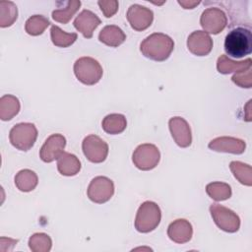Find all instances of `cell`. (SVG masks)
Instances as JSON below:
<instances>
[{
    "instance_id": "f546056e",
    "label": "cell",
    "mask_w": 252,
    "mask_h": 252,
    "mask_svg": "<svg viewBox=\"0 0 252 252\" xmlns=\"http://www.w3.org/2000/svg\"><path fill=\"white\" fill-rule=\"evenodd\" d=\"M29 246L33 252H48L51 249L52 241L49 235L42 232H37L30 237Z\"/></svg>"
},
{
    "instance_id": "44dd1931",
    "label": "cell",
    "mask_w": 252,
    "mask_h": 252,
    "mask_svg": "<svg viewBox=\"0 0 252 252\" xmlns=\"http://www.w3.org/2000/svg\"><path fill=\"white\" fill-rule=\"evenodd\" d=\"M101 127L103 131L110 135H116L122 133L127 127V120L123 114L111 113L106 115L102 122Z\"/></svg>"
},
{
    "instance_id": "52a82bcc",
    "label": "cell",
    "mask_w": 252,
    "mask_h": 252,
    "mask_svg": "<svg viewBox=\"0 0 252 252\" xmlns=\"http://www.w3.org/2000/svg\"><path fill=\"white\" fill-rule=\"evenodd\" d=\"M210 213L213 220L221 230L229 233L238 231L240 227V219L232 210L220 204H213L210 206Z\"/></svg>"
},
{
    "instance_id": "d6a6232c",
    "label": "cell",
    "mask_w": 252,
    "mask_h": 252,
    "mask_svg": "<svg viewBox=\"0 0 252 252\" xmlns=\"http://www.w3.org/2000/svg\"><path fill=\"white\" fill-rule=\"evenodd\" d=\"M178 4L181 5L184 9H193L200 4V1H178Z\"/></svg>"
},
{
    "instance_id": "7a4b0ae2",
    "label": "cell",
    "mask_w": 252,
    "mask_h": 252,
    "mask_svg": "<svg viewBox=\"0 0 252 252\" xmlns=\"http://www.w3.org/2000/svg\"><path fill=\"white\" fill-rule=\"evenodd\" d=\"M224 50L233 58H242L252 52L251 30L245 27L232 29L225 36Z\"/></svg>"
},
{
    "instance_id": "1f68e13d",
    "label": "cell",
    "mask_w": 252,
    "mask_h": 252,
    "mask_svg": "<svg viewBox=\"0 0 252 252\" xmlns=\"http://www.w3.org/2000/svg\"><path fill=\"white\" fill-rule=\"evenodd\" d=\"M97 5L99 6L102 14L106 18H111L113 15L116 14L118 11V1L116 0H109V1H97Z\"/></svg>"
},
{
    "instance_id": "277c9868",
    "label": "cell",
    "mask_w": 252,
    "mask_h": 252,
    "mask_svg": "<svg viewBox=\"0 0 252 252\" xmlns=\"http://www.w3.org/2000/svg\"><path fill=\"white\" fill-rule=\"evenodd\" d=\"M73 69L78 81L87 86L97 84L103 74L102 67L98 61L88 56L77 59L74 63Z\"/></svg>"
},
{
    "instance_id": "ba28073f",
    "label": "cell",
    "mask_w": 252,
    "mask_h": 252,
    "mask_svg": "<svg viewBox=\"0 0 252 252\" xmlns=\"http://www.w3.org/2000/svg\"><path fill=\"white\" fill-rule=\"evenodd\" d=\"M87 194L94 203H106L114 194V183L106 176H96L90 182Z\"/></svg>"
},
{
    "instance_id": "83f0119b",
    "label": "cell",
    "mask_w": 252,
    "mask_h": 252,
    "mask_svg": "<svg viewBox=\"0 0 252 252\" xmlns=\"http://www.w3.org/2000/svg\"><path fill=\"white\" fill-rule=\"evenodd\" d=\"M229 168L233 174V176L243 185L251 186L252 185V177H251V166L247 163H243L241 161H231L229 164Z\"/></svg>"
},
{
    "instance_id": "4316f807",
    "label": "cell",
    "mask_w": 252,
    "mask_h": 252,
    "mask_svg": "<svg viewBox=\"0 0 252 252\" xmlns=\"http://www.w3.org/2000/svg\"><path fill=\"white\" fill-rule=\"evenodd\" d=\"M207 194L215 201H224L230 198L231 188L224 182H211L206 186Z\"/></svg>"
},
{
    "instance_id": "9c48e42d",
    "label": "cell",
    "mask_w": 252,
    "mask_h": 252,
    "mask_svg": "<svg viewBox=\"0 0 252 252\" xmlns=\"http://www.w3.org/2000/svg\"><path fill=\"white\" fill-rule=\"evenodd\" d=\"M82 150L85 157L94 163H100L105 160L108 155V145L96 135H89L82 142Z\"/></svg>"
},
{
    "instance_id": "e0dca14e",
    "label": "cell",
    "mask_w": 252,
    "mask_h": 252,
    "mask_svg": "<svg viewBox=\"0 0 252 252\" xmlns=\"http://www.w3.org/2000/svg\"><path fill=\"white\" fill-rule=\"evenodd\" d=\"M167 235L175 243H186L191 240L193 235L192 224L185 219L175 220L168 225Z\"/></svg>"
},
{
    "instance_id": "5b68a950",
    "label": "cell",
    "mask_w": 252,
    "mask_h": 252,
    "mask_svg": "<svg viewBox=\"0 0 252 252\" xmlns=\"http://www.w3.org/2000/svg\"><path fill=\"white\" fill-rule=\"evenodd\" d=\"M37 138V129L32 123H18L12 127L9 140L13 147L20 151L31 150Z\"/></svg>"
},
{
    "instance_id": "d4e9b609",
    "label": "cell",
    "mask_w": 252,
    "mask_h": 252,
    "mask_svg": "<svg viewBox=\"0 0 252 252\" xmlns=\"http://www.w3.org/2000/svg\"><path fill=\"white\" fill-rule=\"evenodd\" d=\"M81 6V1L79 0H72L66 2V7L62 9H55L52 12V19L58 23L63 25L67 24L72 17L77 13Z\"/></svg>"
},
{
    "instance_id": "cb8c5ba5",
    "label": "cell",
    "mask_w": 252,
    "mask_h": 252,
    "mask_svg": "<svg viewBox=\"0 0 252 252\" xmlns=\"http://www.w3.org/2000/svg\"><path fill=\"white\" fill-rule=\"evenodd\" d=\"M50 37L55 46L65 48L69 47L76 41L78 34L76 32H66L59 27L53 25L50 29Z\"/></svg>"
},
{
    "instance_id": "9a60e30c",
    "label": "cell",
    "mask_w": 252,
    "mask_h": 252,
    "mask_svg": "<svg viewBox=\"0 0 252 252\" xmlns=\"http://www.w3.org/2000/svg\"><path fill=\"white\" fill-rule=\"evenodd\" d=\"M209 149L220 153H230L234 155L243 154L246 148V144L243 140L235 137H218L213 139L209 145Z\"/></svg>"
},
{
    "instance_id": "7c38bea8",
    "label": "cell",
    "mask_w": 252,
    "mask_h": 252,
    "mask_svg": "<svg viewBox=\"0 0 252 252\" xmlns=\"http://www.w3.org/2000/svg\"><path fill=\"white\" fill-rule=\"evenodd\" d=\"M66 139L62 134L50 135L39 151V158L44 162H52L64 153Z\"/></svg>"
},
{
    "instance_id": "4fadbf2b",
    "label": "cell",
    "mask_w": 252,
    "mask_h": 252,
    "mask_svg": "<svg viewBox=\"0 0 252 252\" xmlns=\"http://www.w3.org/2000/svg\"><path fill=\"white\" fill-rule=\"evenodd\" d=\"M168 127L170 134L174 142L180 148H187L192 143L191 128L188 122L179 116H175L169 119Z\"/></svg>"
},
{
    "instance_id": "2e32d148",
    "label": "cell",
    "mask_w": 252,
    "mask_h": 252,
    "mask_svg": "<svg viewBox=\"0 0 252 252\" xmlns=\"http://www.w3.org/2000/svg\"><path fill=\"white\" fill-rule=\"evenodd\" d=\"M100 19L90 10H83L74 20V28L80 32L84 37L92 38L94 30L100 25Z\"/></svg>"
},
{
    "instance_id": "f1b7e54d",
    "label": "cell",
    "mask_w": 252,
    "mask_h": 252,
    "mask_svg": "<svg viewBox=\"0 0 252 252\" xmlns=\"http://www.w3.org/2000/svg\"><path fill=\"white\" fill-rule=\"evenodd\" d=\"M49 25H50V22L44 16L33 15L27 20L25 25V31L30 35L36 36L41 34Z\"/></svg>"
},
{
    "instance_id": "7402d4cb",
    "label": "cell",
    "mask_w": 252,
    "mask_h": 252,
    "mask_svg": "<svg viewBox=\"0 0 252 252\" xmlns=\"http://www.w3.org/2000/svg\"><path fill=\"white\" fill-rule=\"evenodd\" d=\"M21 108L18 97L12 94H4L0 98V119L3 121L11 120L16 116Z\"/></svg>"
},
{
    "instance_id": "3957f363",
    "label": "cell",
    "mask_w": 252,
    "mask_h": 252,
    "mask_svg": "<svg viewBox=\"0 0 252 252\" xmlns=\"http://www.w3.org/2000/svg\"><path fill=\"white\" fill-rule=\"evenodd\" d=\"M161 220V211L158 205L152 201L144 202L138 209L135 218V228L141 233L155 230Z\"/></svg>"
},
{
    "instance_id": "ffe728a7",
    "label": "cell",
    "mask_w": 252,
    "mask_h": 252,
    "mask_svg": "<svg viewBox=\"0 0 252 252\" xmlns=\"http://www.w3.org/2000/svg\"><path fill=\"white\" fill-rule=\"evenodd\" d=\"M252 60L247 58L243 61H233L226 55H220L217 61V69L220 74H229L232 72H240L251 67Z\"/></svg>"
},
{
    "instance_id": "4dcf8cb0",
    "label": "cell",
    "mask_w": 252,
    "mask_h": 252,
    "mask_svg": "<svg viewBox=\"0 0 252 252\" xmlns=\"http://www.w3.org/2000/svg\"><path fill=\"white\" fill-rule=\"evenodd\" d=\"M232 82L239 86L240 88H246V89H250L252 87V71H251V67L245 70H242L240 72L235 73L232 78H231Z\"/></svg>"
},
{
    "instance_id": "484cf974",
    "label": "cell",
    "mask_w": 252,
    "mask_h": 252,
    "mask_svg": "<svg viewBox=\"0 0 252 252\" xmlns=\"http://www.w3.org/2000/svg\"><path fill=\"white\" fill-rule=\"evenodd\" d=\"M18 18L17 6L12 1L0 2V27L7 28L12 26Z\"/></svg>"
},
{
    "instance_id": "6da1fadb",
    "label": "cell",
    "mask_w": 252,
    "mask_h": 252,
    "mask_svg": "<svg viewBox=\"0 0 252 252\" xmlns=\"http://www.w3.org/2000/svg\"><path fill=\"white\" fill-rule=\"evenodd\" d=\"M174 49L173 39L165 33L154 32L140 44L142 54L154 61H165Z\"/></svg>"
},
{
    "instance_id": "603a6c76",
    "label": "cell",
    "mask_w": 252,
    "mask_h": 252,
    "mask_svg": "<svg viewBox=\"0 0 252 252\" xmlns=\"http://www.w3.org/2000/svg\"><path fill=\"white\" fill-rule=\"evenodd\" d=\"M38 183L37 175L31 169H22L15 176V185L22 192L32 191Z\"/></svg>"
},
{
    "instance_id": "ac0fdd59",
    "label": "cell",
    "mask_w": 252,
    "mask_h": 252,
    "mask_svg": "<svg viewBox=\"0 0 252 252\" xmlns=\"http://www.w3.org/2000/svg\"><path fill=\"white\" fill-rule=\"evenodd\" d=\"M98 39L107 46L118 47L125 41L126 34L118 26L108 25L99 32Z\"/></svg>"
},
{
    "instance_id": "8fae6325",
    "label": "cell",
    "mask_w": 252,
    "mask_h": 252,
    "mask_svg": "<svg viewBox=\"0 0 252 252\" xmlns=\"http://www.w3.org/2000/svg\"><path fill=\"white\" fill-rule=\"evenodd\" d=\"M126 18L133 30L142 32L152 25L154 21V12L147 7L134 4L128 8Z\"/></svg>"
},
{
    "instance_id": "8992f818",
    "label": "cell",
    "mask_w": 252,
    "mask_h": 252,
    "mask_svg": "<svg viewBox=\"0 0 252 252\" xmlns=\"http://www.w3.org/2000/svg\"><path fill=\"white\" fill-rule=\"evenodd\" d=\"M160 159V153L158 147L154 144L139 145L132 155V161L134 165L140 170L154 169Z\"/></svg>"
},
{
    "instance_id": "5bb4252c",
    "label": "cell",
    "mask_w": 252,
    "mask_h": 252,
    "mask_svg": "<svg viewBox=\"0 0 252 252\" xmlns=\"http://www.w3.org/2000/svg\"><path fill=\"white\" fill-rule=\"evenodd\" d=\"M188 50L197 56H206L213 49V39L204 31H195L187 38Z\"/></svg>"
},
{
    "instance_id": "30bf717a",
    "label": "cell",
    "mask_w": 252,
    "mask_h": 252,
    "mask_svg": "<svg viewBox=\"0 0 252 252\" xmlns=\"http://www.w3.org/2000/svg\"><path fill=\"white\" fill-rule=\"evenodd\" d=\"M200 24L205 32L218 34L226 27L227 17L220 8H207L201 15Z\"/></svg>"
},
{
    "instance_id": "d6986e66",
    "label": "cell",
    "mask_w": 252,
    "mask_h": 252,
    "mask_svg": "<svg viewBox=\"0 0 252 252\" xmlns=\"http://www.w3.org/2000/svg\"><path fill=\"white\" fill-rule=\"evenodd\" d=\"M57 169L64 176H74L79 173L81 162L75 155L64 152L57 159Z\"/></svg>"
}]
</instances>
